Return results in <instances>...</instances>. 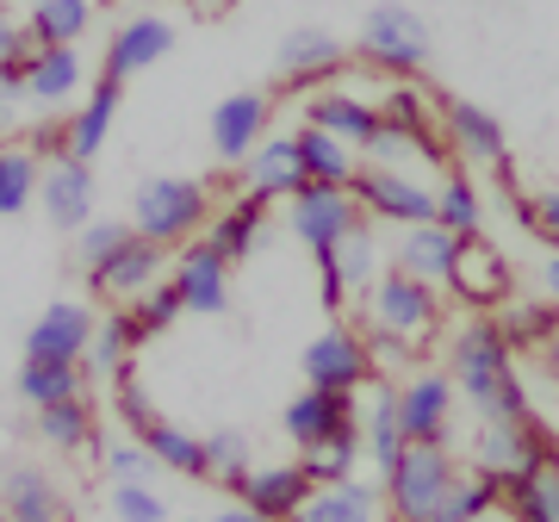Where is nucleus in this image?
Here are the masks:
<instances>
[{"label":"nucleus","mask_w":559,"mask_h":522,"mask_svg":"<svg viewBox=\"0 0 559 522\" xmlns=\"http://www.w3.org/2000/svg\"><path fill=\"white\" fill-rule=\"evenodd\" d=\"M448 380L485 423H528V385H522L516 348L491 318H466L448 336Z\"/></svg>","instance_id":"nucleus-1"},{"label":"nucleus","mask_w":559,"mask_h":522,"mask_svg":"<svg viewBox=\"0 0 559 522\" xmlns=\"http://www.w3.org/2000/svg\"><path fill=\"white\" fill-rule=\"evenodd\" d=\"M212 187L193 181V175H156L131 193V230L143 242H162V249H187V242L205 237L212 224Z\"/></svg>","instance_id":"nucleus-2"},{"label":"nucleus","mask_w":559,"mask_h":522,"mask_svg":"<svg viewBox=\"0 0 559 522\" xmlns=\"http://www.w3.org/2000/svg\"><path fill=\"white\" fill-rule=\"evenodd\" d=\"M454 479H460V466H454V454H448V448L411 442L399 461L380 473L392 522H436V510H441V498L454 491Z\"/></svg>","instance_id":"nucleus-3"},{"label":"nucleus","mask_w":559,"mask_h":522,"mask_svg":"<svg viewBox=\"0 0 559 522\" xmlns=\"http://www.w3.org/2000/svg\"><path fill=\"white\" fill-rule=\"evenodd\" d=\"M360 57L385 69L392 81H411L429 62V20H423L417 7H404V0H380V7H367V20H360Z\"/></svg>","instance_id":"nucleus-4"},{"label":"nucleus","mask_w":559,"mask_h":522,"mask_svg":"<svg viewBox=\"0 0 559 522\" xmlns=\"http://www.w3.org/2000/svg\"><path fill=\"white\" fill-rule=\"evenodd\" d=\"M360 305H367V336H399L411 348H423L441 330V293L411 281V274H380V286Z\"/></svg>","instance_id":"nucleus-5"},{"label":"nucleus","mask_w":559,"mask_h":522,"mask_svg":"<svg viewBox=\"0 0 559 522\" xmlns=\"http://www.w3.org/2000/svg\"><path fill=\"white\" fill-rule=\"evenodd\" d=\"M360 224H367V212H360V200L348 193V187L305 181V193L286 200V230H293L311 256H336L342 237H355Z\"/></svg>","instance_id":"nucleus-6"},{"label":"nucleus","mask_w":559,"mask_h":522,"mask_svg":"<svg viewBox=\"0 0 559 522\" xmlns=\"http://www.w3.org/2000/svg\"><path fill=\"white\" fill-rule=\"evenodd\" d=\"M299 361H305V385H311V392H342V399H355L360 385L380 373V367H373L367 336H360V330H348V323L318 330V336L305 342Z\"/></svg>","instance_id":"nucleus-7"},{"label":"nucleus","mask_w":559,"mask_h":522,"mask_svg":"<svg viewBox=\"0 0 559 522\" xmlns=\"http://www.w3.org/2000/svg\"><path fill=\"white\" fill-rule=\"evenodd\" d=\"M348 193L360 200L367 218H385V224H399V230L436 224V181L429 175H399V168H367L360 162V175Z\"/></svg>","instance_id":"nucleus-8"},{"label":"nucleus","mask_w":559,"mask_h":522,"mask_svg":"<svg viewBox=\"0 0 559 522\" xmlns=\"http://www.w3.org/2000/svg\"><path fill=\"white\" fill-rule=\"evenodd\" d=\"M540 461H554V442H547V429L535 417L528 423H479V436H473V473L485 479H522V473H535Z\"/></svg>","instance_id":"nucleus-9"},{"label":"nucleus","mask_w":559,"mask_h":522,"mask_svg":"<svg viewBox=\"0 0 559 522\" xmlns=\"http://www.w3.org/2000/svg\"><path fill=\"white\" fill-rule=\"evenodd\" d=\"M448 293L473 311H503L510 305V261L498 242L485 237H460V256L448 268Z\"/></svg>","instance_id":"nucleus-10"},{"label":"nucleus","mask_w":559,"mask_h":522,"mask_svg":"<svg viewBox=\"0 0 559 522\" xmlns=\"http://www.w3.org/2000/svg\"><path fill=\"white\" fill-rule=\"evenodd\" d=\"M454 380L448 373H429V367H417L411 380L399 385V417H404V442H436L448 448V436H454Z\"/></svg>","instance_id":"nucleus-11"},{"label":"nucleus","mask_w":559,"mask_h":522,"mask_svg":"<svg viewBox=\"0 0 559 522\" xmlns=\"http://www.w3.org/2000/svg\"><path fill=\"white\" fill-rule=\"evenodd\" d=\"M267 124H274V100L267 94H224L212 106V156L242 168L267 143Z\"/></svg>","instance_id":"nucleus-12"},{"label":"nucleus","mask_w":559,"mask_h":522,"mask_svg":"<svg viewBox=\"0 0 559 522\" xmlns=\"http://www.w3.org/2000/svg\"><path fill=\"white\" fill-rule=\"evenodd\" d=\"M162 281H168V249H162V242H143L138 230H131V242H124L106 268L87 274V286H94L100 299H112V305H138L143 293L162 286Z\"/></svg>","instance_id":"nucleus-13"},{"label":"nucleus","mask_w":559,"mask_h":522,"mask_svg":"<svg viewBox=\"0 0 559 522\" xmlns=\"http://www.w3.org/2000/svg\"><path fill=\"white\" fill-rule=\"evenodd\" d=\"M94 311L81 299H57L44 305L38 323L25 330V361H87V342H94Z\"/></svg>","instance_id":"nucleus-14"},{"label":"nucleus","mask_w":559,"mask_h":522,"mask_svg":"<svg viewBox=\"0 0 559 522\" xmlns=\"http://www.w3.org/2000/svg\"><path fill=\"white\" fill-rule=\"evenodd\" d=\"M175 50V25L162 20V13H131V20L112 32V44H106V57H100V75L106 81H131L143 75V69H156L162 57Z\"/></svg>","instance_id":"nucleus-15"},{"label":"nucleus","mask_w":559,"mask_h":522,"mask_svg":"<svg viewBox=\"0 0 559 522\" xmlns=\"http://www.w3.org/2000/svg\"><path fill=\"white\" fill-rule=\"evenodd\" d=\"M38 205L44 218L57 224V230H87L94 224V168L75 156H50L44 162V187H38Z\"/></svg>","instance_id":"nucleus-16"},{"label":"nucleus","mask_w":559,"mask_h":522,"mask_svg":"<svg viewBox=\"0 0 559 522\" xmlns=\"http://www.w3.org/2000/svg\"><path fill=\"white\" fill-rule=\"evenodd\" d=\"M168 281L180 286V299L187 311H200V318H218L224 305H230V261L212 249V242H187L175 249V268H168Z\"/></svg>","instance_id":"nucleus-17"},{"label":"nucleus","mask_w":559,"mask_h":522,"mask_svg":"<svg viewBox=\"0 0 559 522\" xmlns=\"http://www.w3.org/2000/svg\"><path fill=\"white\" fill-rule=\"evenodd\" d=\"M311 491H318V485H311V473H305L299 461H267L237 485V498L249 503V510H261L267 522H293L305 503H311Z\"/></svg>","instance_id":"nucleus-18"},{"label":"nucleus","mask_w":559,"mask_h":522,"mask_svg":"<svg viewBox=\"0 0 559 522\" xmlns=\"http://www.w3.org/2000/svg\"><path fill=\"white\" fill-rule=\"evenodd\" d=\"M360 411H355V399H342V392H311L305 385L299 399L280 411V429H286V442L299 448H318V442H330V436H342V429H360Z\"/></svg>","instance_id":"nucleus-19"},{"label":"nucleus","mask_w":559,"mask_h":522,"mask_svg":"<svg viewBox=\"0 0 559 522\" xmlns=\"http://www.w3.org/2000/svg\"><path fill=\"white\" fill-rule=\"evenodd\" d=\"M305 124H311V131H323V138L348 143V150H367V143H373V131H380V106L367 100V94H355V87H330V94H311Z\"/></svg>","instance_id":"nucleus-20"},{"label":"nucleus","mask_w":559,"mask_h":522,"mask_svg":"<svg viewBox=\"0 0 559 522\" xmlns=\"http://www.w3.org/2000/svg\"><path fill=\"white\" fill-rule=\"evenodd\" d=\"M454 256H460L454 230H441V224H411V230H399V242H392V274H411V281H423V286H448Z\"/></svg>","instance_id":"nucleus-21"},{"label":"nucleus","mask_w":559,"mask_h":522,"mask_svg":"<svg viewBox=\"0 0 559 522\" xmlns=\"http://www.w3.org/2000/svg\"><path fill=\"white\" fill-rule=\"evenodd\" d=\"M441 143H448V156H460V162H485V168L503 162V124L473 100L441 106Z\"/></svg>","instance_id":"nucleus-22"},{"label":"nucleus","mask_w":559,"mask_h":522,"mask_svg":"<svg viewBox=\"0 0 559 522\" xmlns=\"http://www.w3.org/2000/svg\"><path fill=\"white\" fill-rule=\"evenodd\" d=\"M119 100H124V87L119 81H106V75L75 100V112H69V124H62V131H69V156L75 162H94L106 150L112 124H119Z\"/></svg>","instance_id":"nucleus-23"},{"label":"nucleus","mask_w":559,"mask_h":522,"mask_svg":"<svg viewBox=\"0 0 559 522\" xmlns=\"http://www.w3.org/2000/svg\"><path fill=\"white\" fill-rule=\"evenodd\" d=\"M385 517L392 510H385L380 479H336V485H318L293 522H385Z\"/></svg>","instance_id":"nucleus-24"},{"label":"nucleus","mask_w":559,"mask_h":522,"mask_svg":"<svg viewBox=\"0 0 559 522\" xmlns=\"http://www.w3.org/2000/svg\"><path fill=\"white\" fill-rule=\"evenodd\" d=\"M0 510H7V522H75L57 491V479L38 473V466H13L0 479Z\"/></svg>","instance_id":"nucleus-25"},{"label":"nucleus","mask_w":559,"mask_h":522,"mask_svg":"<svg viewBox=\"0 0 559 522\" xmlns=\"http://www.w3.org/2000/svg\"><path fill=\"white\" fill-rule=\"evenodd\" d=\"M87 81V62H81L75 44H44L38 62L25 69V100L32 106H69Z\"/></svg>","instance_id":"nucleus-26"},{"label":"nucleus","mask_w":559,"mask_h":522,"mask_svg":"<svg viewBox=\"0 0 559 522\" xmlns=\"http://www.w3.org/2000/svg\"><path fill=\"white\" fill-rule=\"evenodd\" d=\"M242 181H249V193L255 200H293V193H305V168H299V143L293 138H267L255 150V156L242 162Z\"/></svg>","instance_id":"nucleus-27"},{"label":"nucleus","mask_w":559,"mask_h":522,"mask_svg":"<svg viewBox=\"0 0 559 522\" xmlns=\"http://www.w3.org/2000/svg\"><path fill=\"white\" fill-rule=\"evenodd\" d=\"M138 318L124 311V305H112L100 323H94V342H87V380H119V373H131V355H138Z\"/></svg>","instance_id":"nucleus-28"},{"label":"nucleus","mask_w":559,"mask_h":522,"mask_svg":"<svg viewBox=\"0 0 559 522\" xmlns=\"http://www.w3.org/2000/svg\"><path fill=\"white\" fill-rule=\"evenodd\" d=\"M261 230H267V200L242 193V200H230V205H218V212H212V224H205V242H212L224 261H242V256H255Z\"/></svg>","instance_id":"nucleus-29"},{"label":"nucleus","mask_w":559,"mask_h":522,"mask_svg":"<svg viewBox=\"0 0 559 522\" xmlns=\"http://www.w3.org/2000/svg\"><path fill=\"white\" fill-rule=\"evenodd\" d=\"M342 62H348V50H342V38L323 32V25H299V32L280 38V75H293V81L336 75Z\"/></svg>","instance_id":"nucleus-30"},{"label":"nucleus","mask_w":559,"mask_h":522,"mask_svg":"<svg viewBox=\"0 0 559 522\" xmlns=\"http://www.w3.org/2000/svg\"><path fill=\"white\" fill-rule=\"evenodd\" d=\"M503 522H559V454L503 485Z\"/></svg>","instance_id":"nucleus-31"},{"label":"nucleus","mask_w":559,"mask_h":522,"mask_svg":"<svg viewBox=\"0 0 559 522\" xmlns=\"http://www.w3.org/2000/svg\"><path fill=\"white\" fill-rule=\"evenodd\" d=\"M20 399L32 404V411L87 399V367L81 361H20Z\"/></svg>","instance_id":"nucleus-32"},{"label":"nucleus","mask_w":559,"mask_h":522,"mask_svg":"<svg viewBox=\"0 0 559 522\" xmlns=\"http://www.w3.org/2000/svg\"><path fill=\"white\" fill-rule=\"evenodd\" d=\"M293 143H299V168H305V181H318V187H355L360 175V150H348V143L336 138H323V131H293Z\"/></svg>","instance_id":"nucleus-33"},{"label":"nucleus","mask_w":559,"mask_h":522,"mask_svg":"<svg viewBox=\"0 0 559 522\" xmlns=\"http://www.w3.org/2000/svg\"><path fill=\"white\" fill-rule=\"evenodd\" d=\"M143 448H150V461L162 466V473H180V479H205V436H193V429H180V423L156 417L150 429L138 436Z\"/></svg>","instance_id":"nucleus-34"},{"label":"nucleus","mask_w":559,"mask_h":522,"mask_svg":"<svg viewBox=\"0 0 559 522\" xmlns=\"http://www.w3.org/2000/svg\"><path fill=\"white\" fill-rule=\"evenodd\" d=\"M436 224L441 230H454V237H479L485 193H479V181H473L466 168H448V175L436 181Z\"/></svg>","instance_id":"nucleus-35"},{"label":"nucleus","mask_w":559,"mask_h":522,"mask_svg":"<svg viewBox=\"0 0 559 522\" xmlns=\"http://www.w3.org/2000/svg\"><path fill=\"white\" fill-rule=\"evenodd\" d=\"M38 187H44L38 150L7 143V150H0V218H20L25 205H38Z\"/></svg>","instance_id":"nucleus-36"},{"label":"nucleus","mask_w":559,"mask_h":522,"mask_svg":"<svg viewBox=\"0 0 559 522\" xmlns=\"http://www.w3.org/2000/svg\"><path fill=\"white\" fill-rule=\"evenodd\" d=\"M360 442H367V454H373V466H392L404 454V417H399V385H373V399H367V436H360Z\"/></svg>","instance_id":"nucleus-37"},{"label":"nucleus","mask_w":559,"mask_h":522,"mask_svg":"<svg viewBox=\"0 0 559 522\" xmlns=\"http://www.w3.org/2000/svg\"><path fill=\"white\" fill-rule=\"evenodd\" d=\"M491 323L503 330V342H510V348H547V342H554V330H559V305L554 299H510Z\"/></svg>","instance_id":"nucleus-38"},{"label":"nucleus","mask_w":559,"mask_h":522,"mask_svg":"<svg viewBox=\"0 0 559 522\" xmlns=\"http://www.w3.org/2000/svg\"><path fill=\"white\" fill-rule=\"evenodd\" d=\"M38 436L57 448V454H87V448H94V404L69 399V404L38 411Z\"/></svg>","instance_id":"nucleus-39"},{"label":"nucleus","mask_w":559,"mask_h":522,"mask_svg":"<svg viewBox=\"0 0 559 522\" xmlns=\"http://www.w3.org/2000/svg\"><path fill=\"white\" fill-rule=\"evenodd\" d=\"M330 261H336L342 293H348V299H367V293L380 286V237H373L367 224H360L355 237H342V249Z\"/></svg>","instance_id":"nucleus-40"},{"label":"nucleus","mask_w":559,"mask_h":522,"mask_svg":"<svg viewBox=\"0 0 559 522\" xmlns=\"http://www.w3.org/2000/svg\"><path fill=\"white\" fill-rule=\"evenodd\" d=\"M25 25H32L38 44H75L94 25V0H32Z\"/></svg>","instance_id":"nucleus-41"},{"label":"nucleus","mask_w":559,"mask_h":522,"mask_svg":"<svg viewBox=\"0 0 559 522\" xmlns=\"http://www.w3.org/2000/svg\"><path fill=\"white\" fill-rule=\"evenodd\" d=\"M503 510V485L485 479V473H460L454 491L441 498L436 522H479V517H498Z\"/></svg>","instance_id":"nucleus-42"},{"label":"nucleus","mask_w":559,"mask_h":522,"mask_svg":"<svg viewBox=\"0 0 559 522\" xmlns=\"http://www.w3.org/2000/svg\"><path fill=\"white\" fill-rule=\"evenodd\" d=\"M249 473H255L249 436H242V429H212V436H205V479L224 485V491H237Z\"/></svg>","instance_id":"nucleus-43"},{"label":"nucleus","mask_w":559,"mask_h":522,"mask_svg":"<svg viewBox=\"0 0 559 522\" xmlns=\"http://www.w3.org/2000/svg\"><path fill=\"white\" fill-rule=\"evenodd\" d=\"M380 124H399L411 138H436V106L417 81H392V87H380Z\"/></svg>","instance_id":"nucleus-44"},{"label":"nucleus","mask_w":559,"mask_h":522,"mask_svg":"<svg viewBox=\"0 0 559 522\" xmlns=\"http://www.w3.org/2000/svg\"><path fill=\"white\" fill-rule=\"evenodd\" d=\"M360 429H342V436H330V442L318 448H305L299 466L311 473V485H336V479H355V466H360Z\"/></svg>","instance_id":"nucleus-45"},{"label":"nucleus","mask_w":559,"mask_h":522,"mask_svg":"<svg viewBox=\"0 0 559 522\" xmlns=\"http://www.w3.org/2000/svg\"><path fill=\"white\" fill-rule=\"evenodd\" d=\"M124 242H131V224H119V218H94L87 230H75V261H81V274L106 268V261L124 249Z\"/></svg>","instance_id":"nucleus-46"},{"label":"nucleus","mask_w":559,"mask_h":522,"mask_svg":"<svg viewBox=\"0 0 559 522\" xmlns=\"http://www.w3.org/2000/svg\"><path fill=\"white\" fill-rule=\"evenodd\" d=\"M124 311L138 318L143 336H156V330H168L175 318H187V299H180V286H175V281H162V286H150L138 305H124Z\"/></svg>","instance_id":"nucleus-47"},{"label":"nucleus","mask_w":559,"mask_h":522,"mask_svg":"<svg viewBox=\"0 0 559 522\" xmlns=\"http://www.w3.org/2000/svg\"><path fill=\"white\" fill-rule=\"evenodd\" d=\"M100 466H106V479H112V485H150V479L162 473V466L150 461V448H143L138 436H131V442H112V448L100 454Z\"/></svg>","instance_id":"nucleus-48"},{"label":"nucleus","mask_w":559,"mask_h":522,"mask_svg":"<svg viewBox=\"0 0 559 522\" xmlns=\"http://www.w3.org/2000/svg\"><path fill=\"white\" fill-rule=\"evenodd\" d=\"M112 517L119 522H168V498L156 485H112Z\"/></svg>","instance_id":"nucleus-49"},{"label":"nucleus","mask_w":559,"mask_h":522,"mask_svg":"<svg viewBox=\"0 0 559 522\" xmlns=\"http://www.w3.org/2000/svg\"><path fill=\"white\" fill-rule=\"evenodd\" d=\"M112 404H119V423L131 429V436H143V429H150V423L162 417L156 399H150V392H143V385L131 380V373H119V380H112Z\"/></svg>","instance_id":"nucleus-50"},{"label":"nucleus","mask_w":559,"mask_h":522,"mask_svg":"<svg viewBox=\"0 0 559 522\" xmlns=\"http://www.w3.org/2000/svg\"><path fill=\"white\" fill-rule=\"evenodd\" d=\"M510 212H516L540 242H554V249H559V187H554V193H540V200H516V193H510Z\"/></svg>","instance_id":"nucleus-51"},{"label":"nucleus","mask_w":559,"mask_h":522,"mask_svg":"<svg viewBox=\"0 0 559 522\" xmlns=\"http://www.w3.org/2000/svg\"><path fill=\"white\" fill-rule=\"evenodd\" d=\"M318 281H323V305H330V311H342V305H348V293H342V274H336V261H330V256H318Z\"/></svg>","instance_id":"nucleus-52"},{"label":"nucleus","mask_w":559,"mask_h":522,"mask_svg":"<svg viewBox=\"0 0 559 522\" xmlns=\"http://www.w3.org/2000/svg\"><path fill=\"white\" fill-rule=\"evenodd\" d=\"M13 100H25V75L0 62V106H13Z\"/></svg>","instance_id":"nucleus-53"},{"label":"nucleus","mask_w":559,"mask_h":522,"mask_svg":"<svg viewBox=\"0 0 559 522\" xmlns=\"http://www.w3.org/2000/svg\"><path fill=\"white\" fill-rule=\"evenodd\" d=\"M540 299H554V305H559V249L547 256V268H540Z\"/></svg>","instance_id":"nucleus-54"},{"label":"nucleus","mask_w":559,"mask_h":522,"mask_svg":"<svg viewBox=\"0 0 559 522\" xmlns=\"http://www.w3.org/2000/svg\"><path fill=\"white\" fill-rule=\"evenodd\" d=\"M212 522H267V517H261V510H249V503H224V510H218V517H212Z\"/></svg>","instance_id":"nucleus-55"},{"label":"nucleus","mask_w":559,"mask_h":522,"mask_svg":"<svg viewBox=\"0 0 559 522\" xmlns=\"http://www.w3.org/2000/svg\"><path fill=\"white\" fill-rule=\"evenodd\" d=\"M547 373L559 380V330H554V342H547Z\"/></svg>","instance_id":"nucleus-56"},{"label":"nucleus","mask_w":559,"mask_h":522,"mask_svg":"<svg viewBox=\"0 0 559 522\" xmlns=\"http://www.w3.org/2000/svg\"><path fill=\"white\" fill-rule=\"evenodd\" d=\"M193 7H205V13H224V7H237V0H193Z\"/></svg>","instance_id":"nucleus-57"},{"label":"nucleus","mask_w":559,"mask_h":522,"mask_svg":"<svg viewBox=\"0 0 559 522\" xmlns=\"http://www.w3.org/2000/svg\"><path fill=\"white\" fill-rule=\"evenodd\" d=\"M7 124H13V106H0V131H7Z\"/></svg>","instance_id":"nucleus-58"},{"label":"nucleus","mask_w":559,"mask_h":522,"mask_svg":"<svg viewBox=\"0 0 559 522\" xmlns=\"http://www.w3.org/2000/svg\"><path fill=\"white\" fill-rule=\"evenodd\" d=\"M180 522H212V517H180Z\"/></svg>","instance_id":"nucleus-59"},{"label":"nucleus","mask_w":559,"mask_h":522,"mask_svg":"<svg viewBox=\"0 0 559 522\" xmlns=\"http://www.w3.org/2000/svg\"><path fill=\"white\" fill-rule=\"evenodd\" d=\"M479 522H498V517H479Z\"/></svg>","instance_id":"nucleus-60"},{"label":"nucleus","mask_w":559,"mask_h":522,"mask_svg":"<svg viewBox=\"0 0 559 522\" xmlns=\"http://www.w3.org/2000/svg\"><path fill=\"white\" fill-rule=\"evenodd\" d=\"M0 522H7V510H0Z\"/></svg>","instance_id":"nucleus-61"},{"label":"nucleus","mask_w":559,"mask_h":522,"mask_svg":"<svg viewBox=\"0 0 559 522\" xmlns=\"http://www.w3.org/2000/svg\"><path fill=\"white\" fill-rule=\"evenodd\" d=\"M0 7H7V0H0Z\"/></svg>","instance_id":"nucleus-62"}]
</instances>
